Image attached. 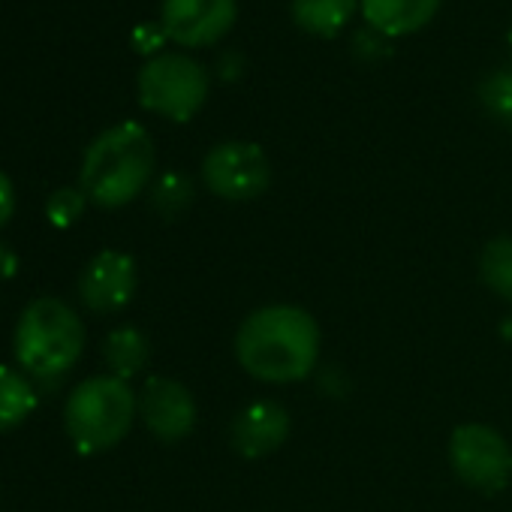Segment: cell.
Here are the masks:
<instances>
[{"instance_id": "obj_1", "label": "cell", "mask_w": 512, "mask_h": 512, "mask_svg": "<svg viewBox=\"0 0 512 512\" xmlns=\"http://www.w3.org/2000/svg\"><path fill=\"white\" fill-rule=\"evenodd\" d=\"M232 350L253 380L302 383L320 365V326L299 305H266L241 320Z\"/></svg>"}, {"instance_id": "obj_2", "label": "cell", "mask_w": 512, "mask_h": 512, "mask_svg": "<svg viewBox=\"0 0 512 512\" xmlns=\"http://www.w3.org/2000/svg\"><path fill=\"white\" fill-rule=\"evenodd\" d=\"M154 175V142L136 121L103 130L85 151L79 187L100 208H121L133 202Z\"/></svg>"}, {"instance_id": "obj_3", "label": "cell", "mask_w": 512, "mask_h": 512, "mask_svg": "<svg viewBox=\"0 0 512 512\" xmlns=\"http://www.w3.org/2000/svg\"><path fill=\"white\" fill-rule=\"evenodd\" d=\"M16 362L34 380H61L85 350V323L61 299H34L16 326Z\"/></svg>"}, {"instance_id": "obj_4", "label": "cell", "mask_w": 512, "mask_h": 512, "mask_svg": "<svg viewBox=\"0 0 512 512\" xmlns=\"http://www.w3.org/2000/svg\"><path fill=\"white\" fill-rule=\"evenodd\" d=\"M139 416V395L127 380L100 374L82 380L64 407V425L82 455H97L118 446Z\"/></svg>"}, {"instance_id": "obj_5", "label": "cell", "mask_w": 512, "mask_h": 512, "mask_svg": "<svg viewBox=\"0 0 512 512\" xmlns=\"http://www.w3.org/2000/svg\"><path fill=\"white\" fill-rule=\"evenodd\" d=\"M208 88L211 82L205 67L175 52H160L157 58H148L136 79L142 109L175 124H184L199 115L208 100Z\"/></svg>"}, {"instance_id": "obj_6", "label": "cell", "mask_w": 512, "mask_h": 512, "mask_svg": "<svg viewBox=\"0 0 512 512\" xmlns=\"http://www.w3.org/2000/svg\"><path fill=\"white\" fill-rule=\"evenodd\" d=\"M446 452L452 473L479 494H497L512 482V446L491 425H458Z\"/></svg>"}, {"instance_id": "obj_7", "label": "cell", "mask_w": 512, "mask_h": 512, "mask_svg": "<svg viewBox=\"0 0 512 512\" xmlns=\"http://www.w3.org/2000/svg\"><path fill=\"white\" fill-rule=\"evenodd\" d=\"M202 184L226 202H250L272 184L269 154L244 139L220 142L202 160Z\"/></svg>"}, {"instance_id": "obj_8", "label": "cell", "mask_w": 512, "mask_h": 512, "mask_svg": "<svg viewBox=\"0 0 512 512\" xmlns=\"http://www.w3.org/2000/svg\"><path fill=\"white\" fill-rule=\"evenodd\" d=\"M238 16V0H163L160 25L184 49H208L223 40Z\"/></svg>"}, {"instance_id": "obj_9", "label": "cell", "mask_w": 512, "mask_h": 512, "mask_svg": "<svg viewBox=\"0 0 512 512\" xmlns=\"http://www.w3.org/2000/svg\"><path fill=\"white\" fill-rule=\"evenodd\" d=\"M196 398L181 380L148 377L139 392V419L163 443H181L196 428Z\"/></svg>"}, {"instance_id": "obj_10", "label": "cell", "mask_w": 512, "mask_h": 512, "mask_svg": "<svg viewBox=\"0 0 512 512\" xmlns=\"http://www.w3.org/2000/svg\"><path fill=\"white\" fill-rule=\"evenodd\" d=\"M293 431L290 410L275 398H256L229 422V446L244 461H260L278 452Z\"/></svg>"}, {"instance_id": "obj_11", "label": "cell", "mask_w": 512, "mask_h": 512, "mask_svg": "<svg viewBox=\"0 0 512 512\" xmlns=\"http://www.w3.org/2000/svg\"><path fill=\"white\" fill-rule=\"evenodd\" d=\"M139 272L136 260L121 250H100L94 260L82 269L79 296L94 314H115L127 308L136 296Z\"/></svg>"}, {"instance_id": "obj_12", "label": "cell", "mask_w": 512, "mask_h": 512, "mask_svg": "<svg viewBox=\"0 0 512 512\" xmlns=\"http://www.w3.org/2000/svg\"><path fill=\"white\" fill-rule=\"evenodd\" d=\"M443 0H359L362 19L386 40L422 31L440 10Z\"/></svg>"}, {"instance_id": "obj_13", "label": "cell", "mask_w": 512, "mask_h": 512, "mask_svg": "<svg viewBox=\"0 0 512 512\" xmlns=\"http://www.w3.org/2000/svg\"><path fill=\"white\" fill-rule=\"evenodd\" d=\"M356 7H359V0H293L290 16L305 34L332 40L350 22Z\"/></svg>"}, {"instance_id": "obj_14", "label": "cell", "mask_w": 512, "mask_h": 512, "mask_svg": "<svg viewBox=\"0 0 512 512\" xmlns=\"http://www.w3.org/2000/svg\"><path fill=\"white\" fill-rule=\"evenodd\" d=\"M103 359L112 371V377L130 380L136 377L148 359H151V344L145 338V332H139L136 326H121L112 329L103 341Z\"/></svg>"}, {"instance_id": "obj_15", "label": "cell", "mask_w": 512, "mask_h": 512, "mask_svg": "<svg viewBox=\"0 0 512 512\" xmlns=\"http://www.w3.org/2000/svg\"><path fill=\"white\" fill-rule=\"evenodd\" d=\"M37 407V386L25 371L0 365V431L19 428Z\"/></svg>"}, {"instance_id": "obj_16", "label": "cell", "mask_w": 512, "mask_h": 512, "mask_svg": "<svg viewBox=\"0 0 512 512\" xmlns=\"http://www.w3.org/2000/svg\"><path fill=\"white\" fill-rule=\"evenodd\" d=\"M479 281L512 305V235L491 238L479 253Z\"/></svg>"}, {"instance_id": "obj_17", "label": "cell", "mask_w": 512, "mask_h": 512, "mask_svg": "<svg viewBox=\"0 0 512 512\" xmlns=\"http://www.w3.org/2000/svg\"><path fill=\"white\" fill-rule=\"evenodd\" d=\"M193 199H196V187L184 172H163L151 184V208L163 220H178L181 214H187Z\"/></svg>"}, {"instance_id": "obj_18", "label": "cell", "mask_w": 512, "mask_h": 512, "mask_svg": "<svg viewBox=\"0 0 512 512\" xmlns=\"http://www.w3.org/2000/svg\"><path fill=\"white\" fill-rule=\"evenodd\" d=\"M479 103L485 106V112L512 130V67L506 70H494L482 79L479 85Z\"/></svg>"}, {"instance_id": "obj_19", "label": "cell", "mask_w": 512, "mask_h": 512, "mask_svg": "<svg viewBox=\"0 0 512 512\" xmlns=\"http://www.w3.org/2000/svg\"><path fill=\"white\" fill-rule=\"evenodd\" d=\"M88 202L91 199L85 196L82 187H58L49 196V202H46V217L52 220V226L67 229V226H73L85 214V205Z\"/></svg>"}, {"instance_id": "obj_20", "label": "cell", "mask_w": 512, "mask_h": 512, "mask_svg": "<svg viewBox=\"0 0 512 512\" xmlns=\"http://www.w3.org/2000/svg\"><path fill=\"white\" fill-rule=\"evenodd\" d=\"M353 52H356V58L365 61V64H377V61H383V58L392 55L386 37L377 34V31H371V28H368V31H359V34L353 37Z\"/></svg>"}, {"instance_id": "obj_21", "label": "cell", "mask_w": 512, "mask_h": 512, "mask_svg": "<svg viewBox=\"0 0 512 512\" xmlns=\"http://www.w3.org/2000/svg\"><path fill=\"white\" fill-rule=\"evenodd\" d=\"M166 40H169V37H166L163 25H139V28L133 31V49H136L139 55H148V58H157V52H160V46H163Z\"/></svg>"}, {"instance_id": "obj_22", "label": "cell", "mask_w": 512, "mask_h": 512, "mask_svg": "<svg viewBox=\"0 0 512 512\" xmlns=\"http://www.w3.org/2000/svg\"><path fill=\"white\" fill-rule=\"evenodd\" d=\"M16 214V184L7 172H0V229H4Z\"/></svg>"}, {"instance_id": "obj_23", "label": "cell", "mask_w": 512, "mask_h": 512, "mask_svg": "<svg viewBox=\"0 0 512 512\" xmlns=\"http://www.w3.org/2000/svg\"><path fill=\"white\" fill-rule=\"evenodd\" d=\"M217 76H220L223 82L241 79V76H244V58H241L238 52H223V55L217 58Z\"/></svg>"}, {"instance_id": "obj_24", "label": "cell", "mask_w": 512, "mask_h": 512, "mask_svg": "<svg viewBox=\"0 0 512 512\" xmlns=\"http://www.w3.org/2000/svg\"><path fill=\"white\" fill-rule=\"evenodd\" d=\"M16 275H19V256L7 244H0V281H10Z\"/></svg>"}, {"instance_id": "obj_25", "label": "cell", "mask_w": 512, "mask_h": 512, "mask_svg": "<svg viewBox=\"0 0 512 512\" xmlns=\"http://www.w3.org/2000/svg\"><path fill=\"white\" fill-rule=\"evenodd\" d=\"M500 338L512 344V314H506V317L500 320Z\"/></svg>"}, {"instance_id": "obj_26", "label": "cell", "mask_w": 512, "mask_h": 512, "mask_svg": "<svg viewBox=\"0 0 512 512\" xmlns=\"http://www.w3.org/2000/svg\"><path fill=\"white\" fill-rule=\"evenodd\" d=\"M506 46H509V55H512V22H509V31H506Z\"/></svg>"}]
</instances>
